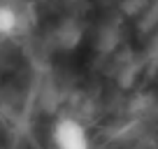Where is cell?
I'll use <instances>...</instances> for the list:
<instances>
[{
	"label": "cell",
	"mask_w": 158,
	"mask_h": 149,
	"mask_svg": "<svg viewBox=\"0 0 158 149\" xmlns=\"http://www.w3.org/2000/svg\"><path fill=\"white\" fill-rule=\"evenodd\" d=\"M23 14L12 2H0V37H12L21 30Z\"/></svg>",
	"instance_id": "cell-2"
},
{
	"label": "cell",
	"mask_w": 158,
	"mask_h": 149,
	"mask_svg": "<svg viewBox=\"0 0 158 149\" xmlns=\"http://www.w3.org/2000/svg\"><path fill=\"white\" fill-rule=\"evenodd\" d=\"M51 138H54L56 149H91L89 133H86L84 124L72 119V117H63V119L56 121Z\"/></svg>",
	"instance_id": "cell-1"
}]
</instances>
